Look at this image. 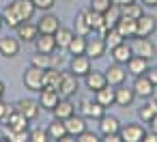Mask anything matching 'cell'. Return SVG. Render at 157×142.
Segmentation results:
<instances>
[{
  "mask_svg": "<svg viewBox=\"0 0 157 142\" xmlns=\"http://www.w3.org/2000/svg\"><path fill=\"white\" fill-rule=\"evenodd\" d=\"M33 5H35L37 11H50L56 5V0H33Z\"/></svg>",
  "mask_w": 157,
  "mask_h": 142,
  "instance_id": "cell-43",
  "label": "cell"
},
{
  "mask_svg": "<svg viewBox=\"0 0 157 142\" xmlns=\"http://www.w3.org/2000/svg\"><path fill=\"white\" fill-rule=\"evenodd\" d=\"M35 48H37V52H41V54H54V52H56V39H54V35L39 33V37L35 39Z\"/></svg>",
  "mask_w": 157,
  "mask_h": 142,
  "instance_id": "cell-20",
  "label": "cell"
},
{
  "mask_svg": "<svg viewBox=\"0 0 157 142\" xmlns=\"http://www.w3.org/2000/svg\"><path fill=\"white\" fill-rule=\"evenodd\" d=\"M103 39H105V45H108L110 50H112V48H116V45L123 41V37L116 33V28H110V30H108V35H105Z\"/></svg>",
  "mask_w": 157,
  "mask_h": 142,
  "instance_id": "cell-40",
  "label": "cell"
},
{
  "mask_svg": "<svg viewBox=\"0 0 157 142\" xmlns=\"http://www.w3.org/2000/svg\"><path fill=\"white\" fill-rule=\"evenodd\" d=\"M11 5H13V9H15V13L20 15V20H22V22L33 20V15L37 13L35 5H33V0H13Z\"/></svg>",
  "mask_w": 157,
  "mask_h": 142,
  "instance_id": "cell-16",
  "label": "cell"
},
{
  "mask_svg": "<svg viewBox=\"0 0 157 142\" xmlns=\"http://www.w3.org/2000/svg\"><path fill=\"white\" fill-rule=\"evenodd\" d=\"M28 142H50V138H48V131L45 129H30L28 131Z\"/></svg>",
  "mask_w": 157,
  "mask_h": 142,
  "instance_id": "cell-39",
  "label": "cell"
},
{
  "mask_svg": "<svg viewBox=\"0 0 157 142\" xmlns=\"http://www.w3.org/2000/svg\"><path fill=\"white\" fill-rule=\"evenodd\" d=\"M103 20H105V26H108V28H114V26H116V22L121 20V7L110 5V9L103 13Z\"/></svg>",
  "mask_w": 157,
  "mask_h": 142,
  "instance_id": "cell-37",
  "label": "cell"
},
{
  "mask_svg": "<svg viewBox=\"0 0 157 142\" xmlns=\"http://www.w3.org/2000/svg\"><path fill=\"white\" fill-rule=\"evenodd\" d=\"M43 73H45V69H39V67L30 65V67L24 71V78H22L24 86H26L28 90H33V93H39V90L43 88Z\"/></svg>",
  "mask_w": 157,
  "mask_h": 142,
  "instance_id": "cell-2",
  "label": "cell"
},
{
  "mask_svg": "<svg viewBox=\"0 0 157 142\" xmlns=\"http://www.w3.org/2000/svg\"><path fill=\"white\" fill-rule=\"evenodd\" d=\"M37 26H39V33H45V35H54L63 24H60V20H58V15H54V13H45L39 22H37Z\"/></svg>",
  "mask_w": 157,
  "mask_h": 142,
  "instance_id": "cell-17",
  "label": "cell"
},
{
  "mask_svg": "<svg viewBox=\"0 0 157 142\" xmlns=\"http://www.w3.org/2000/svg\"><path fill=\"white\" fill-rule=\"evenodd\" d=\"M121 138H123V142H142V138H144V127L138 125V123L125 125V127H121Z\"/></svg>",
  "mask_w": 157,
  "mask_h": 142,
  "instance_id": "cell-15",
  "label": "cell"
},
{
  "mask_svg": "<svg viewBox=\"0 0 157 142\" xmlns=\"http://www.w3.org/2000/svg\"><path fill=\"white\" fill-rule=\"evenodd\" d=\"M0 54L5 58H13L20 54V39L15 37H2L0 39Z\"/></svg>",
  "mask_w": 157,
  "mask_h": 142,
  "instance_id": "cell-24",
  "label": "cell"
},
{
  "mask_svg": "<svg viewBox=\"0 0 157 142\" xmlns=\"http://www.w3.org/2000/svg\"><path fill=\"white\" fill-rule=\"evenodd\" d=\"M2 22H5V26H7V28H17V26L22 24L20 15L15 13V9H13V5H11V2L2 9Z\"/></svg>",
  "mask_w": 157,
  "mask_h": 142,
  "instance_id": "cell-32",
  "label": "cell"
},
{
  "mask_svg": "<svg viewBox=\"0 0 157 142\" xmlns=\"http://www.w3.org/2000/svg\"><path fill=\"white\" fill-rule=\"evenodd\" d=\"M5 140H11V142H26V140H28V131H15V129L5 127Z\"/></svg>",
  "mask_w": 157,
  "mask_h": 142,
  "instance_id": "cell-38",
  "label": "cell"
},
{
  "mask_svg": "<svg viewBox=\"0 0 157 142\" xmlns=\"http://www.w3.org/2000/svg\"><path fill=\"white\" fill-rule=\"evenodd\" d=\"M65 127H67V133L71 136V138H78L84 129H86V118L84 116H78V114H71V116H67L65 121Z\"/></svg>",
  "mask_w": 157,
  "mask_h": 142,
  "instance_id": "cell-14",
  "label": "cell"
},
{
  "mask_svg": "<svg viewBox=\"0 0 157 142\" xmlns=\"http://www.w3.org/2000/svg\"><path fill=\"white\" fill-rule=\"evenodd\" d=\"M60 99H63V97H60V93H58L56 88H41V90H39V106H41V110L52 112V110L58 106Z\"/></svg>",
  "mask_w": 157,
  "mask_h": 142,
  "instance_id": "cell-7",
  "label": "cell"
},
{
  "mask_svg": "<svg viewBox=\"0 0 157 142\" xmlns=\"http://www.w3.org/2000/svg\"><path fill=\"white\" fill-rule=\"evenodd\" d=\"M110 54H112V60H114V63H118V65H127V60L133 56V52H131V43L123 39L116 48L110 50Z\"/></svg>",
  "mask_w": 157,
  "mask_h": 142,
  "instance_id": "cell-13",
  "label": "cell"
},
{
  "mask_svg": "<svg viewBox=\"0 0 157 142\" xmlns=\"http://www.w3.org/2000/svg\"><path fill=\"white\" fill-rule=\"evenodd\" d=\"M52 114H54V118H60V121H65L67 116L75 114V106L71 103V99L63 97V99L58 101V106H56V108L52 110Z\"/></svg>",
  "mask_w": 157,
  "mask_h": 142,
  "instance_id": "cell-27",
  "label": "cell"
},
{
  "mask_svg": "<svg viewBox=\"0 0 157 142\" xmlns=\"http://www.w3.org/2000/svg\"><path fill=\"white\" fill-rule=\"evenodd\" d=\"M125 80H127V69H123V65L114 63L105 69V82L110 86H121L125 84Z\"/></svg>",
  "mask_w": 157,
  "mask_h": 142,
  "instance_id": "cell-12",
  "label": "cell"
},
{
  "mask_svg": "<svg viewBox=\"0 0 157 142\" xmlns=\"http://www.w3.org/2000/svg\"><path fill=\"white\" fill-rule=\"evenodd\" d=\"M105 50H108V45H105L103 37L93 35L90 39H86V56H90V60L93 58H101L105 54Z\"/></svg>",
  "mask_w": 157,
  "mask_h": 142,
  "instance_id": "cell-10",
  "label": "cell"
},
{
  "mask_svg": "<svg viewBox=\"0 0 157 142\" xmlns=\"http://www.w3.org/2000/svg\"><path fill=\"white\" fill-rule=\"evenodd\" d=\"M103 140H105V142H123L121 131H116V133H105V136H103Z\"/></svg>",
  "mask_w": 157,
  "mask_h": 142,
  "instance_id": "cell-44",
  "label": "cell"
},
{
  "mask_svg": "<svg viewBox=\"0 0 157 142\" xmlns=\"http://www.w3.org/2000/svg\"><path fill=\"white\" fill-rule=\"evenodd\" d=\"M99 131H101V136L121 131V123H118V118H116V116H108V114H103V116L99 118Z\"/></svg>",
  "mask_w": 157,
  "mask_h": 142,
  "instance_id": "cell-29",
  "label": "cell"
},
{
  "mask_svg": "<svg viewBox=\"0 0 157 142\" xmlns=\"http://www.w3.org/2000/svg\"><path fill=\"white\" fill-rule=\"evenodd\" d=\"M144 142H157V131H144V138H142Z\"/></svg>",
  "mask_w": 157,
  "mask_h": 142,
  "instance_id": "cell-45",
  "label": "cell"
},
{
  "mask_svg": "<svg viewBox=\"0 0 157 142\" xmlns=\"http://www.w3.org/2000/svg\"><path fill=\"white\" fill-rule=\"evenodd\" d=\"M48 138H50V142H71V136L67 133V127H65V123L60 121V118H54L50 125H48Z\"/></svg>",
  "mask_w": 157,
  "mask_h": 142,
  "instance_id": "cell-5",
  "label": "cell"
},
{
  "mask_svg": "<svg viewBox=\"0 0 157 142\" xmlns=\"http://www.w3.org/2000/svg\"><path fill=\"white\" fill-rule=\"evenodd\" d=\"M73 33H75V35H82V37H88V35L93 33V28H90V24H88V20H86L84 11L78 13V17H75V22H73Z\"/></svg>",
  "mask_w": 157,
  "mask_h": 142,
  "instance_id": "cell-34",
  "label": "cell"
},
{
  "mask_svg": "<svg viewBox=\"0 0 157 142\" xmlns=\"http://www.w3.org/2000/svg\"><path fill=\"white\" fill-rule=\"evenodd\" d=\"M2 26H5V22H2V13H0V30H2Z\"/></svg>",
  "mask_w": 157,
  "mask_h": 142,
  "instance_id": "cell-51",
  "label": "cell"
},
{
  "mask_svg": "<svg viewBox=\"0 0 157 142\" xmlns=\"http://www.w3.org/2000/svg\"><path fill=\"white\" fill-rule=\"evenodd\" d=\"M140 2H142L144 7H151V9H155V7H157V0H140Z\"/></svg>",
  "mask_w": 157,
  "mask_h": 142,
  "instance_id": "cell-47",
  "label": "cell"
},
{
  "mask_svg": "<svg viewBox=\"0 0 157 142\" xmlns=\"http://www.w3.org/2000/svg\"><path fill=\"white\" fill-rule=\"evenodd\" d=\"M84 82H86V88L93 90V93H97L99 88H103V86L108 84V82H105V73L95 71V69H90V71L84 75Z\"/></svg>",
  "mask_w": 157,
  "mask_h": 142,
  "instance_id": "cell-22",
  "label": "cell"
},
{
  "mask_svg": "<svg viewBox=\"0 0 157 142\" xmlns=\"http://www.w3.org/2000/svg\"><path fill=\"white\" fill-rule=\"evenodd\" d=\"M112 5V0H90V9L97 13H105Z\"/></svg>",
  "mask_w": 157,
  "mask_h": 142,
  "instance_id": "cell-41",
  "label": "cell"
},
{
  "mask_svg": "<svg viewBox=\"0 0 157 142\" xmlns=\"http://www.w3.org/2000/svg\"><path fill=\"white\" fill-rule=\"evenodd\" d=\"M121 15L131 17V20H138L140 15H144V5L140 2V0H136V2H129V5H123V7H121Z\"/></svg>",
  "mask_w": 157,
  "mask_h": 142,
  "instance_id": "cell-31",
  "label": "cell"
},
{
  "mask_svg": "<svg viewBox=\"0 0 157 142\" xmlns=\"http://www.w3.org/2000/svg\"><path fill=\"white\" fill-rule=\"evenodd\" d=\"M73 30L71 28H65V26H60L56 33H54V39H56V48L58 50H63V52H67V48H69V43H71V39H73Z\"/></svg>",
  "mask_w": 157,
  "mask_h": 142,
  "instance_id": "cell-28",
  "label": "cell"
},
{
  "mask_svg": "<svg viewBox=\"0 0 157 142\" xmlns=\"http://www.w3.org/2000/svg\"><path fill=\"white\" fill-rule=\"evenodd\" d=\"M133 101H136V93L131 86H125V84L116 86V106L129 108V106H133Z\"/></svg>",
  "mask_w": 157,
  "mask_h": 142,
  "instance_id": "cell-23",
  "label": "cell"
},
{
  "mask_svg": "<svg viewBox=\"0 0 157 142\" xmlns=\"http://www.w3.org/2000/svg\"><path fill=\"white\" fill-rule=\"evenodd\" d=\"M131 88H133L136 97H142V99H148V97H153V93H155V84L148 80V75H146V73L136 75V78H133Z\"/></svg>",
  "mask_w": 157,
  "mask_h": 142,
  "instance_id": "cell-3",
  "label": "cell"
},
{
  "mask_svg": "<svg viewBox=\"0 0 157 142\" xmlns=\"http://www.w3.org/2000/svg\"><path fill=\"white\" fill-rule=\"evenodd\" d=\"M116 33L123 37V39H131V37H136V20H131V17H125V15H121V20L116 22Z\"/></svg>",
  "mask_w": 157,
  "mask_h": 142,
  "instance_id": "cell-25",
  "label": "cell"
},
{
  "mask_svg": "<svg viewBox=\"0 0 157 142\" xmlns=\"http://www.w3.org/2000/svg\"><path fill=\"white\" fill-rule=\"evenodd\" d=\"M131 52L136 54V56H142V58H146V60H151L153 56H155V45H153V41H151V37H131Z\"/></svg>",
  "mask_w": 157,
  "mask_h": 142,
  "instance_id": "cell-1",
  "label": "cell"
},
{
  "mask_svg": "<svg viewBox=\"0 0 157 142\" xmlns=\"http://www.w3.org/2000/svg\"><path fill=\"white\" fill-rule=\"evenodd\" d=\"M146 75H148V80H151V82H153V84L157 86V67H155V69H151V67H148Z\"/></svg>",
  "mask_w": 157,
  "mask_h": 142,
  "instance_id": "cell-46",
  "label": "cell"
},
{
  "mask_svg": "<svg viewBox=\"0 0 157 142\" xmlns=\"http://www.w3.org/2000/svg\"><path fill=\"white\" fill-rule=\"evenodd\" d=\"M146 71H148V60H146V58L133 54V56L127 60V73H131L133 78H136V75H142V73H146Z\"/></svg>",
  "mask_w": 157,
  "mask_h": 142,
  "instance_id": "cell-26",
  "label": "cell"
},
{
  "mask_svg": "<svg viewBox=\"0 0 157 142\" xmlns=\"http://www.w3.org/2000/svg\"><path fill=\"white\" fill-rule=\"evenodd\" d=\"M148 125H151V129H153V131H157V114L153 116V121H151Z\"/></svg>",
  "mask_w": 157,
  "mask_h": 142,
  "instance_id": "cell-49",
  "label": "cell"
},
{
  "mask_svg": "<svg viewBox=\"0 0 157 142\" xmlns=\"http://www.w3.org/2000/svg\"><path fill=\"white\" fill-rule=\"evenodd\" d=\"M129 2H136V0H112V5H116V7H123V5H129Z\"/></svg>",
  "mask_w": 157,
  "mask_h": 142,
  "instance_id": "cell-48",
  "label": "cell"
},
{
  "mask_svg": "<svg viewBox=\"0 0 157 142\" xmlns=\"http://www.w3.org/2000/svg\"><path fill=\"white\" fill-rule=\"evenodd\" d=\"M15 30H17V39H20V43H22V41H24V43H35V39L39 37V26L33 24L30 20H28V22H22Z\"/></svg>",
  "mask_w": 157,
  "mask_h": 142,
  "instance_id": "cell-11",
  "label": "cell"
},
{
  "mask_svg": "<svg viewBox=\"0 0 157 142\" xmlns=\"http://www.w3.org/2000/svg\"><path fill=\"white\" fill-rule=\"evenodd\" d=\"M155 114H157V101L148 97V101L138 110V116H140V121H142V123H151Z\"/></svg>",
  "mask_w": 157,
  "mask_h": 142,
  "instance_id": "cell-33",
  "label": "cell"
},
{
  "mask_svg": "<svg viewBox=\"0 0 157 142\" xmlns=\"http://www.w3.org/2000/svg\"><path fill=\"white\" fill-rule=\"evenodd\" d=\"M13 108H15L20 114H24L28 121H37V118H39V112H41L39 101H33V99H20V101H15Z\"/></svg>",
  "mask_w": 157,
  "mask_h": 142,
  "instance_id": "cell-8",
  "label": "cell"
},
{
  "mask_svg": "<svg viewBox=\"0 0 157 142\" xmlns=\"http://www.w3.org/2000/svg\"><path fill=\"white\" fill-rule=\"evenodd\" d=\"M82 114H84V118H93V121H99L103 114H105V108L95 99V101H88V99H84L82 101Z\"/></svg>",
  "mask_w": 157,
  "mask_h": 142,
  "instance_id": "cell-18",
  "label": "cell"
},
{
  "mask_svg": "<svg viewBox=\"0 0 157 142\" xmlns=\"http://www.w3.org/2000/svg\"><path fill=\"white\" fill-rule=\"evenodd\" d=\"M95 99L103 106V108H110V106H116V86H110L105 84L103 88H99L95 93Z\"/></svg>",
  "mask_w": 157,
  "mask_h": 142,
  "instance_id": "cell-21",
  "label": "cell"
},
{
  "mask_svg": "<svg viewBox=\"0 0 157 142\" xmlns=\"http://www.w3.org/2000/svg\"><path fill=\"white\" fill-rule=\"evenodd\" d=\"M28 118L24 116V114H20L15 108H13V112L5 118V127H9V129H15V131H28Z\"/></svg>",
  "mask_w": 157,
  "mask_h": 142,
  "instance_id": "cell-19",
  "label": "cell"
},
{
  "mask_svg": "<svg viewBox=\"0 0 157 142\" xmlns=\"http://www.w3.org/2000/svg\"><path fill=\"white\" fill-rule=\"evenodd\" d=\"M157 30V20L153 15H140L136 20V35L138 37H151L153 33Z\"/></svg>",
  "mask_w": 157,
  "mask_h": 142,
  "instance_id": "cell-9",
  "label": "cell"
},
{
  "mask_svg": "<svg viewBox=\"0 0 157 142\" xmlns=\"http://www.w3.org/2000/svg\"><path fill=\"white\" fill-rule=\"evenodd\" d=\"M60 78H63V71H58V69H54V67L45 69V73H43V88H56V90H58Z\"/></svg>",
  "mask_w": 157,
  "mask_h": 142,
  "instance_id": "cell-30",
  "label": "cell"
},
{
  "mask_svg": "<svg viewBox=\"0 0 157 142\" xmlns=\"http://www.w3.org/2000/svg\"><path fill=\"white\" fill-rule=\"evenodd\" d=\"M5 97V84H2V80H0V99Z\"/></svg>",
  "mask_w": 157,
  "mask_h": 142,
  "instance_id": "cell-50",
  "label": "cell"
},
{
  "mask_svg": "<svg viewBox=\"0 0 157 142\" xmlns=\"http://www.w3.org/2000/svg\"><path fill=\"white\" fill-rule=\"evenodd\" d=\"M69 71H71L73 75H78V78H84V75L90 71V56H86V54H75V56H71V60H69Z\"/></svg>",
  "mask_w": 157,
  "mask_h": 142,
  "instance_id": "cell-6",
  "label": "cell"
},
{
  "mask_svg": "<svg viewBox=\"0 0 157 142\" xmlns=\"http://www.w3.org/2000/svg\"><path fill=\"white\" fill-rule=\"evenodd\" d=\"M30 65H35V67H39V69H50V67L56 65V63H54V54H41V52H37V54L30 58Z\"/></svg>",
  "mask_w": 157,
  "mask_h": 142,
  "instance_id": "cell-35",
  "label": "cell"
},
{
  "mask_svg": "<svg viewBox=\"0 0 157 142\" xmlns=\"http://www.w3.org/2000/svg\"><path fill=\"white\" fill-rule=\"evenodd\" d=\"M67 52L73 54V56H75V54H86V37H82V35H73V39H71Z\"/></svg>",
  "mask_w": 157,
  "mask_h": 142,
  "instance_id": "cell-36",
  "label": "cell"
},
{
  "mask_svg": "<svg viewBox=\"0 0 157 142\" xmlns=\"http://www.w3.org/2000/svg\"><path fill=\"white\" fill-rule=\"evenodd\" d=\"M78 142H99V136L95 133V131H88V129H84L78 138H75Z\"/></svg>",
  "mask_w": 157,
  "mask_h": 142,
  "instance_id": "cell-42",
  "label": "cell"
},
{
  "mask_svg": "<svg viewBox=\"0 0 157 142\" xmlns=\"http://www.w3.org/2000/svg\"><path fill=\"white\" fill-rule=\"evenodd\" d=\"M80 84H78V75H73L71 71H63V78H60V86H58V93L60 97H67L71 99L75 93H78Z\"/></svg>",
  "mask_w": 157,
  "mask_h": 142,
  "instance_id": "cell-4",
  "label": "cell"
}]
</instances>
